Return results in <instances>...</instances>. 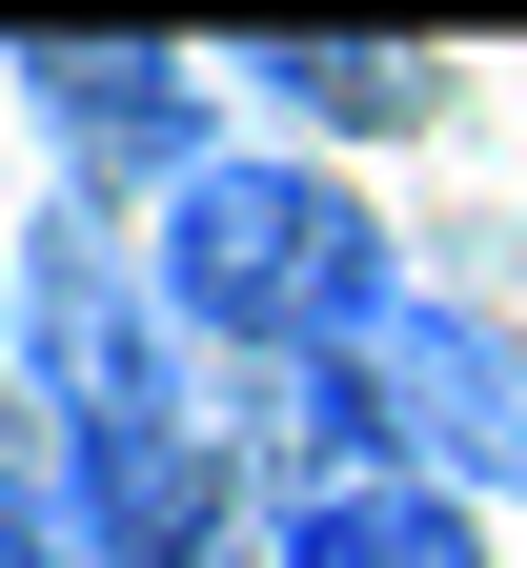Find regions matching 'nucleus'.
Listing matches in <instances>:
<instances>
[{
	"label": "nucleus",
	"instance_id": "nucleus-1",
	"mask_svg": "<svg viewBox=\"0 0 527 568\" xmlns=\"http://www.w3.org/2000/svg\"><path fill=\"white\" fill-rule=\"evenodd\" d=\"M142 284H163V325H183V345H223L244 386L345 366V345H386V305H406L386 224H365L305 142H223L163 224H142Z\"/></svg>",
	"mask_w": 527,
	"mask_h": 568
},
{
	"label": "nucleus",
	"instance_id": "nucleus-2",
	"mask_svg": "<svg viewBox=\"0 0 527 568\" xmlns=\"http://www.w3.org/2000/svg\"><path fill=\"white\" fill-rule=\"evenodd\" d=\"M163 345H183V325H163V284H142V244L102 224V203H41V224H21V406L61 426V467L183 426Z\"/></svg>",
	"mask_w": 527,
	"mask_h": 568
},
{
	"label": "nucleus",
	"instance_id": "nucleus-3",
	"mask_svg": "<svg viewBox=\"0 0 527 568\" xmlns=\"http://www.w3.org/2000/svg\"><path fill=\"white\" fill-rule=\"evenodd\" d=\"M0 82H21V122L61 142V203H163L223 163V61H183V41H0Z\"/></svg>",
	"mask_w": 527,
	"mask_h": 568
},
{
	"label": "nucleus",
	"instance_id": "nucleus-4",
	"mask_svg": "<svg viewBox=\"0 0 527 568\" xmlns=\"http://www.w3.org/2000/svg\"><path fill=\"white\" fill-rule=\"evenodd\" d=\"M365 386H386V447L426 487H467V508H507L527 487V345L487 305H446V284H406L386 345H365Z\"/></svg>",
	"mask_w": 527,
	"mask_h": 568
},
{
	"label": "nucleus",
	"instance_id": "nucleus-5",
	"mask_svg": "<svg viewBox=\"0 0 527 568\" xmlns=\"http://www.w3.org/2000/svg\"><path fill=\"white\" fill-rule=\"evenodd\" d=\"M223 82L264 102V142H284V122H325V142H406V122H446V61H426V41H325V21L223 41Z\"/></svg>",
	"mask_w": 527,
	"mask_h": 568
},
{
	"label": "nucleus",
	"instance_id": "nucleus-6",
	"mask_svg": "<svg viewBox=\"0 0 527 568\" xmlns=\"http://www.w3.org/2000/svg\"><path fill=\"white\" fill-rule=\"evenodd\" d=\"M264 568H487V508L426 487V467H345V487L264 508Z\"/></svg>",
	"mask_w": 527,
	"mask_h": 568
}]
</instances>
